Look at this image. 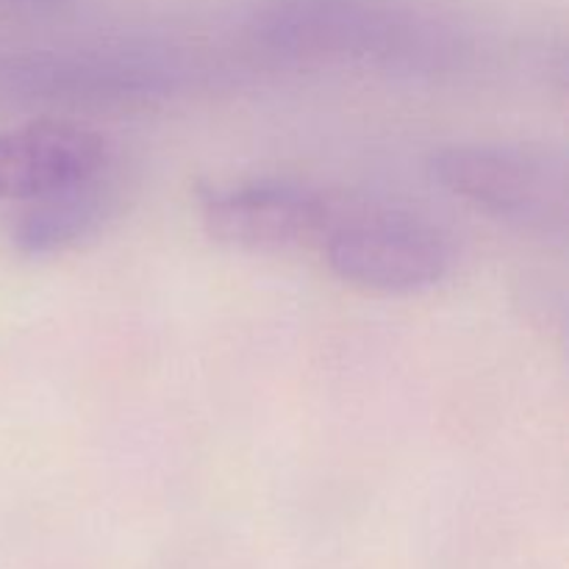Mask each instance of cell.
I'll return each instance as SVG.
<instances>
[{
  "instance_id": "1",
  "label": "cell",
  "mask_w": 569,
  "mask_h": 569,
  "mask_svg": "<svg viewBox=\"0 0 569 569\" xmlns=\"http://www.w3.org/2000/svg\"><path fill=\"white\" fill-rule=\"evenodd\" d=\"M339 281L376 295H417L450 276L453 242L422 217L381 206H339L322 239Z\"/></svg>"
},
{
  "instance_id": "2",
  "label": "cell",
  "mask_w": 569,
  "mask_h": 569,
  "mask_svg": "<svg viewBox=\"0 0 569 569\" xmlns=\"http://www.w3.org/2000/svg\"><path fill=\"white\" fill-rule=\"evenodd\" d=\"M431 176L456 198L511 226L556 231L567 222L565 164L533 150L445 148L431 159Z\"/></svg>"
},
{
  "instance_id": "3",
  "label": "cell",
  "mask_w": 569,
  "mask_h": 569,
  "mask_svg": "<svg viewBox=\"0 0 569 569\" xmlns=\"http://www.w3.org/2000/svg\"><path fill=\"white\" fill-rule=\"evenodd\" d=\"M339 206L298 183H242L206 194L200 220L217 244L242 253H287L320 248Z\"/></svg>"
},
{
  "instance_id": "4",
  "label": "cell",
  "mask_w": 569,
  "mask_h": 569,
  "mask_svg": "<svg viewBox=\"0 0 569 569\" xmlns=\"http://www.w3.org/2000/svg\"><path fill=\"white\" fill-rule=\"evenodd\" d=\"M109 164L100 133L70 122H33L0 133V200H37Z\"/></svg>"
},
{
  "instance_id": "5",
  "label": "cell",
  "mask_w": 569,
  "mask_h": 569,
  "mask_svg": "<svg viewBox=\"0 0 569 569\" xmlns=\"http://www.w3.org/2000/svg\"><path fill=\"white\" fill-rule=\"evenodd\" d=\"M111 164L92 178L31 200L11 226V242L22 256H56L92 239L120 209L122 189Z\"/></svg>"
}]
</instances>
